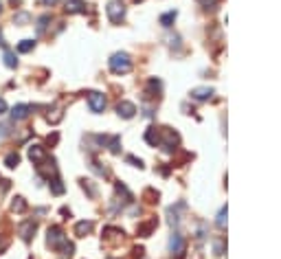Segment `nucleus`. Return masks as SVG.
<instances>
[{
	"instance_id": "obj_1",
	"label": "nucleus",
	"mask_w": 281,
	"mask_h": 259,
	"mask_svg": "<svg viewBox=\"0 0 281 259\" xmlns=\"http://www.w3.org/2000/svg\"><path fill=\"white\" fill-rule=\"evenodd\" d=\"M110 70H112L114 75H125L132 70V60L127 53H114L112 57H110Z\"/></svg>"
},
{
	"instance_id": "obj_2",
	"label": "nucleus",
	"mask_w": 281,
	"mask_h": 259,
	"mask_svg": "<svg viewBox=\"0 0 281 259\" xmlns=\"http://www.w3.org/2000/svg\"><path fill=\"white\" fill-rule=\"evenodd\" d=\"M66 244H68V239H66L64 231H61L60 226H51V228H48V246H51V248L61 250Z\"/></svg>"
},
{
	"instance_id": "obj_3",
	"label": "nucleus",
	"mask_w": 281,
	"mask_h": 259,
	"mask_svg": "<svg viewBox=\"0 0 281 259\" xmlns=\"http://www.w3.org/2000/svg\"><path fill=\"white\" fill-rule=\"evenodd\" d=\"M105 11H108V18L112 22H121V18L125 16V4L119 2V0H112V2L108 4V9H105Z\"/></svg>"
},
{
	"instance_id": "obj_4",
	"label": "nucleus",
	"mask_w": 281,
	"mask_h": 259,
	"mask_svg": "<svg viewBox=\"0 0 281 259\" xmlns=\"http://www.w3.org/2000/svg\"><path fill=\"white\" fill-rule=\"evenodd\" d=\"M88 105L92 112H103L105 108V97L101 92H88Z\"/></svg>"
},
{
	"instance_id": "obj_5",
	"label": "nucleus",
	"mask_w": 281,
	"mask_h": 259,
	"mask_svg": "<svg viewBox=\"0 0 281 259\" xmlns=\"http://www.w3.org/2000/svg\"><path fill=\"white\" fill-rule=\"evenodd\" d=\"M35 228H38V224H35L33 219H29V222L20 224V228H18V233H20V237H22V239H24V241H31V237H33Z\"/></svg>"
},
{
	"instance_id": "obj_6",
	"label": "nucleus",
	"mask_w": 281,
	"mask_h": 259,
	"mask_svg": "<svg viewBox=\"0 0 281 259\" xmlns=\"http://www.w3.org/2000/svg\"><path fill=\"white\" fill-rule=\"evenodd\" d=\"M31 110H33V108H31V105H26V103L16 105V108L11 110V119H13V121H24V119L31 114Z\"/></svg>"
},
{
	"instance_id": "obj_7",
	"label": "nucleus",
	"mask_w": 281,
	"mask_h": 259,
	"mask_svg": "<svg viewBox=\"0 0 281 259\" xmlns=\"http://www.w3.org/2000/svg\"><path fill=\"white\" fill-rule=\"evenodd\" d=\"M117 110H119V114H121L123 119H132L136 114V105L130 103V101H121V103L117 105Z\"/></svg>"
},
{
	"instance_id": "obj_8",
	"label": "nucleus",
	"mask_w": 281,
	"mask_h": 259,
	"mask_svg": "<svg viewBox=\"0 0 281 259\" xmlns=\"http://www.w3.org/2000/svg\"><path fill=\"white\" fill-rule=\"evenodd\" d=\"M29 158L35 162V165H38V162L46 160V152H44L40 145H31V147H29Z\"/></svg>"
},
{
	"instance_id": "obj_9",
	"label": "nucleus",
	"mask_w": 281,
	"mask_h": 259,
	"mask_svg": "<svg viewBox=\"0 0 281 259\" xmlns=\"http://www.w3.org/2000/svg\"><path fill=\"white\" fill-rule=\"evenodd\" d=\"M169 250L171 253H182V237H180V233H174L169 239Z\"/></svg>"
},
{
	"instance_id": "obj_10",
	"label": "nucleus",
	"mask_w": 281,
	"mask_h": 259,
	"mask_svg": "<svg viewBox=\"0 0 281 259\" xmlns=\"http://www.w3.org/2000/svg\"><path fill=\"white\" fill-rule=\"evenodd\" d=\"M66 11L68 13H81V11H86V4H83L81 0H68V2H66Z\"/></svg>"
},
{
	"instance_id": "obj_11",
	"label": "nucleus",
	"mask_w": 281,
	"mask_h": 259,
	"mask_svg": "<svg viewBox=\"0 0 281 259\" xmlns=\"http://www.w3.org/2000/svg\"><path fill=\"white\" fill-rule=\"evenodd\" d=\"M11 211L13 213H24L26 211V202H24V198H13V202H11Z\"/></svg>"
},
{
	"instance_id": "obj_12",
	"label": "nucleus",
	"mask_w": 281,
	"mask_h": 259,
	"mask_svg": "<svg viewBox=\"0 0 281 259\" xmlns=\"http://www.w3.org/2000/svg\"><path fill=\"white\" fill-rule=\"evenodd\" d=\"M90 231H92V222H79L77 226H75V233H77V237H86Z\"/></svg>"
},
{
	"instance_id": "obj_13",
	"label": "nucleus",
	"mask_w": 281,
	"mask_h": 259,
	"mask_svg": "<svg viewBox=\"0 0 281 259\" xmlns=\"http://www.w3.org/2000/svg\"><path fill=\"white\" fill-rule=\"evenodd\" d=\"M211 95H213V90H211V88H196V90H193L191 92V97H193V99H209V97Z\"/></svg>"
},
{
	"instance_id": "obj_14",
	"label": "nucleus",
	"mask_w": 281,
	"mask_h": 259,
	"mask_svg": "<svg viewBox=\"0 0 281 259\" xmlns=\"http://www.w3.org/2000/svg\"><path fill=\"white\" fill-rule=\"evenodd\" d=\"M4 66H7V68H16L18 66V60H16V53H11V51H4Z\"/></svg>"
},
{
	"instance_id": "obj_15",
	"label": "nucleus",
	"mask_w": 281,
	"mask_h": 259,
	"mask_svg": "<svg viewBox=\"0 0 281 259\" xmlns=\"http://www.w3.org/2000/svg\"><path fill=\"white\" fill-rule=\"evenodd\" d=\"M35 48V42L33 40H22L20 44H18V53H29Z\"/></svg>"
},
{
	"instance_id": "obj_16",
	"label": "nucleus",
	"mask_w": 281,
	"mask_h": 259,
	"mask_svg": "<svg viewBox=\"0 0 281 259\" xmlns=\"http://www.w3.org/2000/svg\"><path fill=\"white\" fill-rule=\"evenodd\" d=\"M48 182H51V191L55 193V196H61V193H64V184H61L60 178H53V180H48Z\"/></svg>"
},
{
	"instance_id": "obj_17",
	"label": "nucleus",
	"mask_w": 281,
	"mask_h": 259,
	"mask_svg": "<svg viewBox=\"0 0 281 259\" xmlns=\"http://www.w3.org/2000/svg\"><path fill=\"white\" fill-rule=\"evenodd\" d=\"M18 162H20V154H18V152H11L7 158H4V165L11 167V169H13V167H18Z\"/></svg>"
},
{
	"instance_id": "obj_18",
	"label": "nucleus",
	"mask_w": 281,
	"mask_h": 259,
	"mask_svg": "<svg viewBox=\"0 0 281 259\" xmlns=\"http://www.w3.org/2000/svg\"><path fill=\"white\" fill-rule=\"evenodd\" d=\"M51 22V16H42L38 20V33H44V29H46V24Z\"/></svg>"
},
{
	"instance_id": "obj_19",
	"label": "nucleus",
	"mask_w": 281,
	"mask_h": 259,
	"mask_svg": "<svg viewBox=\"0 0 281 259\" xmlns=\"http://www.w3.org/2000/svg\"><path fill=\"white\" fill-rule=\"evenodd\" d=\"M174 20H176V11H169V13H165V16L161 18V22H162V24H165V26H169Z\"/></svg>"
},
{
	"instance_id": "obj_20",
	"label": "nucleus",
	"mask_w": 281,
	"mask_h": 259,
	"mask_svg": "<svg viewBox=\"0 0 281 259\" xmlns=\"http://www.w3.org/2000/svg\"><path fill=\"white\" fill-rule=\"evenodd\" d=\"M13 20H16V24H24V22L31 20V16H29V13L22 11V13H16V18H13Z\"/></svg>"
},
{
	"instance_id": "obj_21",
	"label": "nucleus",
	"mask_w": 281,
	"mask_h": 259,
	"mask_svg": "<svg viewBox=\"0 0 281 259\" xmlns=\"http://www.w3.org/2000/svg\"><path fill=\"white\" fill-rule=\"evenodd\" d=\"M4 112H7V101L0 99V114H4Z\"/></svg>"
},
{
	"instance_id": "obj_22",
	"label": "nucleus",
	"mask_w": 281,
	"mask_h": 259,
	"mask_svg": "<svg viewBox=\"0 0 281 259\" xmlns=\"http://www.w3.org/2000/svg\"><path fill=\"white\" fill-rule=\"evenodd\" d=\"M224 218H226V209H224L222 213H220V218H218V224H220V226H222V224H224Z\"/></svg>"
},
{
	"instance_id": "obj_23",
	"label": "nucleus",
	"mask_w": 281,
	"mask_h": 259,
	"mask_svg": "<svg viewBox=\"0 0 281 259\" xmlns=\"http://www.w3.org/2000/svg\"><path fill=\"white\" fill-rule=\"evenodd\" d=\"M42 2L46 4V7H53V4H57V2H60V0H42Z\"/></svg>"
},
{
	"instance_id": "obj_24",
	"label": "nucleus",
	"mask_w": 281,
	"mask_h": 259,
	"mask_svg": "<svg viewBox=\"0 0 281 259\" xmlns=\"http://www.w3.org/2000/svg\"><path fill=\"white\" fill-rule=\"evenodd\" d=\"M202 4H215V0H202Z\"/></svg>"
},
{
	"instance_id": "obj_25",
	"label": "nucleus",
	"mask_w": 281,
	"mask_h": 259,
	"mask_svg": "<svg viewBox=\"0 0 281 259\" xmlns=\"http://www.w3.org/2000/svg\"><path fill=\"white\" fill-rule=\"evenodd\" d=\"M0 11H2V2H0Z\"/></svg>"
}]
</instances>
